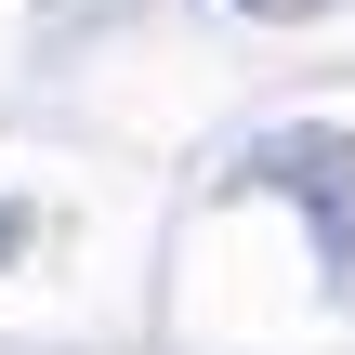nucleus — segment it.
<instances>
[{
    "instance_id": "obj_2",
    "label": "nucleus",
    "mask_w": 355,
    "mask_h": 355,
    "mask_svg": "<svg viewBox=\"0 0 355 355\" xmlns=\"http://www.w3.org/2000/svg\"><path fill=\"white\" fill-rule=\"evenodd\" d=\"M250 26H303V13H329V0H237Z\"/></svg>"
},
{
    "instance_id": "obj_3",
    "label": "nucleus",
    "mask_w": 355,
    "mask_h": 355,
    "mask_svg": "<svg viewBox=\"0 0 355 355\" xmlns=\"http://www.w3.org/2000/svg\"><path fill=\"white\" fill-rule=\"evenodd\" d=\"M13 250H26V198H0V263H13Z\"/></svg>"
},
{
    "instance_id": "obj_1",
    "label": "nucleus",
    "mask_w": 355,
    "mask_h": 355,
    "mask_svg": "<svg viewBox=\"0 0 355 355\" xmlns=\"http://www.w3.org/2000/svg\"><path fill=\"white\" fill-rule=\"evenodd\" d=\"M237 184H263V198H290V211L316 224V263H329V290L355 303V132H329V119L250 132V145H237Z\"/></svg>"
}]
</instances>
